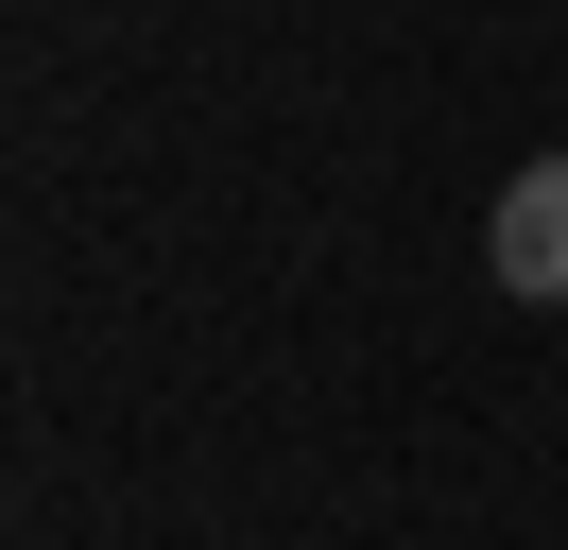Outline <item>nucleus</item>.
Masks as SVG:
<instances>
[{"label":"nucleus","mask_w":568,"mask_h":550,"mask_svg":"<svg viewBox=\"0 0 568 550\" xmlns=\"http://www.w3.org/2000/svg\"><path fill=\"white\" fill-rule=\"evenodd\" d=\"M483 275H499L517 309H568V155H534L517 190L483 206Z\"/></svg>","instance_id":"nucleus-1"}]
</instances>
